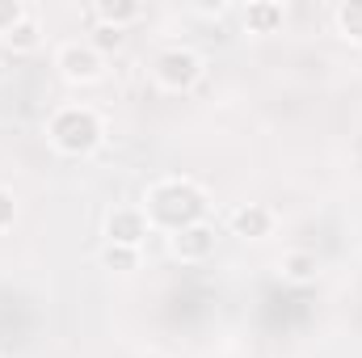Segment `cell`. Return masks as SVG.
<instances>
[{
    "label": "cell",
    "mask_w": 362,
    "mask_h": 358,
    "mask_svg": "<svg viewBox=\"0 0 362 358\" xmlns=\"http://www.w3.org/2000/svg\"><path fill=\"white\" fill-rule=\"evenodd\" d=\"M13 224H17V198H13V190L0 185V232H8Z\"/></svg>",
    "instance_id": "obj_15"
},
{
    "label": "cell",
    "mask_w": 362,
    "mask_h": 358,
    "mask_svg": "<svg viewBox=\"0 0 362 358\" xmlns=\"http://www.w3.org/2000/svg\"><path fill=\"white\" fill-rule=\"evenodd\" d=\"M274 228H278V215L266 202H240L228 215V232L240 241H266V236H274Z\"/></svg>",
    "instance_id": "obj_7"
},
{
    "label": "cell",
    "mask_w": 362,
    "mask_h": 358,
    "mask_svg": "<svg viewBox=\"0 0 362 358\" xmlns=\"http://www.w3.org/2000/svg\"><path fill=\"white\" fill-rule=\"evenodd\" d=\"M47 144L59 152V156H72V161H85L93 156L101 144H105V118L85 105V101H68V105H55L47 127H42Z\"/></svg>",
    "instance_id": "obj_2"
},
{
    "label": "cell",
    "mask_w": 362,
    "mask_h": 358,
    "mask_svg": "<svg viewBox=\"0 0 362 358\" xmlns=\"http://www.w3.org/2000/svg\"><path fill=\"white\" fill-rule=\"evenodd\" d=\"M42 38H47V34H42V21L30 13L21 25H13V34L0 38V51H4V55H34V51L42 47Z\"/></svg>",
    "instance_id": "obj_11"
},
{
    "label": "cell",
    "mask_w": 362,
    "mask_h": 358,
    "mask_svg": "<svg viewBox=\"0 0 362 358\" xmlns=\"http://www.w3.org/2000/svg\"><path fill=\"white\" fill-rule=\"evenodd\" d=\"M148 76H152V85L160 93H194L202 85V76H206V64H202V55H198L194 47H185V42H165V47L152 55Z\"/></svg>",
    "instance_id": "obj_3"
},
{
    "label": "cell",
    "mask_w": 362,
    "mask_h": 358,
    "mask_svg": "<svg viewBox=\"0 0 362 358\" xmlns=\"http://www.w3.org/2000/svg\"><path fill=\"white\" fill-rule=\"evenodd\" d=\"M139 207H144L152 232L173 236V232H181V228L206 219L211 194H206L194 178H160V181H152V185L144 190V202H139Z\"/></svg>",
    "instance_id": "obj_1"
},
{
    "label": "cell",
    "mask_w": 362,
    "mask_h": 358,
    "mask_svg": "<svg viewBox=\"0 0 362 358\" xmlns=\"http://www.w3.org/2000/svg\"><path fill=\"white\" fill-rule=\"evenodd\" d=\"M152 224L144 215V207H114L105 215V245H127V249H144Z\"/></svg>",
    "instance_id": "obj_6"
},
{
    "label": "cell",
    "mask_w": 362,
    "mask_h": 358,
    "mask_svg": "<svg viewBox=\"0 0 362 358\" xmlns=\"http://www.w3.org/2000/svg\"><path fill=\"white\" fill-rule=\"evenodd\" d=\"M55 72L76 85V89H89L105 76V51H97L93 38H68L55 47Z\"/></svg>",
    "instance_id": "obj_4"
},
{
    "label": "cell",
    "mask_w": 362,
    "mask_h": 358,
    "mask_svg": "<svg viewBox=\"0 0 362 358\" xmlns=\"http://www.w3.org/2000/svg\"><path fill=\"white\" fill-rule=\"evenodd\" d=\"M278 274H282L286 282H295V287H308V282H316V274H320V258H316L312 249H286V253L278 258Z\"/></svg>",
    "instance_id": "obj_10"
},
{
    "label": "cell",
    "mask_w": 362,
    "mask_h": 358,
    "mask_svg": "<svg viewBox=\"0 0 362 358\" xmlns=\"http://www.w3.org/2000/svg\"><path fill=\"white\" fill-rule=\"evenodd\" d=\"M333 25L337 34L350 42V47H362V0H346L333 8Z\"/></svg>",
    "instance_id": "obj_12"
},
{
    "label": "cell",
    "mask_w": 362,
    "mask_h": 358,
    "mask_svg": "<svg viewBox=\"0 0 362 358\" xmlns=\"http://www.w3.org/2000/svg\"><path fill=\"white\" fill-rule=\"evenodd\" d=\"M139 262H144V249H127V245H105V249H101V266L118 270V274L139 270Z\"/></svg>",
    "instance_id": "obj_13"
},
{
    "label": "cell",
    "mask_w": 362,
    "mask_h": 358,
    "mask_svg": "<svg viewBox=\"0 0 362 358\" xmlns=\"http://www.w3.org/2000/svg\"><path fill=\"white\" fill-rule=\"evenodd\" d=\"M240 21H245L249 34H278L282 21H286V8L274 4V0H249V4L240 8Z\"/></svg>",
    "instance_id": "obj_9"
},
{
    "label": "cell",
    "mask_w": 362,
    "mask_h": 358,
    "mask_svg": "<svg viewBox=\"0 0 362 358\" xmlns=\"http://www.w3.org/2000/svg\"><path fill=\"white\" fill-rule=\"evenodd\" d=\"M25 17H30V8L21 0H0V38L13 34V25H21Z\"/></svg>",
    "instance_id": "obj_14"
},
{
    "label": "cell",
    "mask_w": 362,
    "mask_h": 358,
    "mask_svg": "<svg viewBox=\"0 0 362 358\" xmlns=\"http://www.w3.org/2000/svg\"><path fill=\"white\" fill-rule=\"evenodd\" d=\"M4 59H8V55H4V51H0V76H4Z\"/></svg>",
    "instance_id": "obj_16"
},
{
    "label": "cell",
    "mask_w": 362,
    "mask_h": 358,
    "mask_svg": "<svg viewBox=\"0 0 362 358\" xmlns=\"http://www.w3.org/2000/svg\"><path fill=\"white\" fill-rule=\"evenodd\" d=\"M89 13H93V21H97L101 30H114V34H122V30H131L135 21L148 17V8L135 4V0H97Z\"/></svg>",
    "instance_id": "obj_8"
},
{
    "label": "cell",
    "mask_w": 362,
    "mask_h": 358,
    "mask_svg": "<svg viewBox=\"0 0 362 358\" xmlns=\"http://www.w3.org/2000/svg\"><path fill=\"white\" fill-rule=\"evenodd\" d=\"M215 245H219V232H215V224H189V228H181L169 236V253L177 258L181 266H202L211 253H215Z\"/></svg>",
    "instance_id": "obj_5"
}]
</instances>
